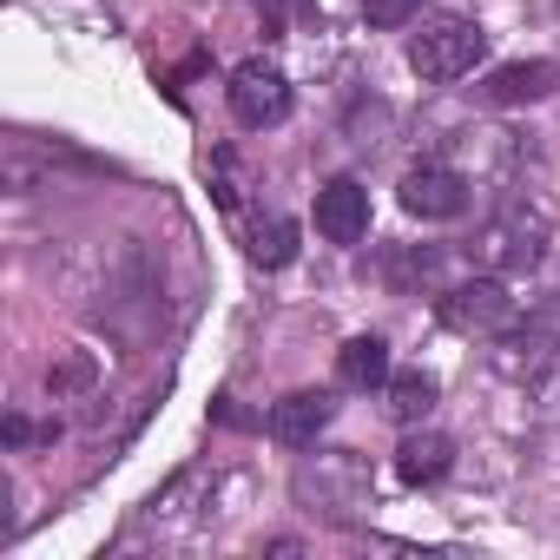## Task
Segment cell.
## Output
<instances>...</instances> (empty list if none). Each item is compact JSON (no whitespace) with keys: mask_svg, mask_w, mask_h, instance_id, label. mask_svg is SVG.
<instances>
[{"mask_svg":"<svg viewBox=\"0 0 560 560\" xmlns=\"http://www.w3.org/2000/svg\"><path fill=\"white\" fill-rule=\"evenodd\" d=\"M481 54H488V34H481V21H468V14H435V21L409 40V67H416L429 86H448V80L475 73Z\"/></svg>","mask_w":560,"mask_h":560,"instance_id":"1","label":"cell"},{"mask_svg":"<svg viewBox=\"0 0 560 560\" xmlns=\"http://www.w3.org/2000/svg\"><path fill=\"white\" fill-rule=\"evenodd\" d=\"M298 501H311V514L324 508L330 521H357V508H370V468L350 448H330L298 468Z\"/></svg>","mask_w":560,"mask_h":560,"instance_id":"2","label":"cell"},{"mask_svg":"<svg viewBox=\"0 0 560 560\" xmlns=\"http://www.w3.org/2000/svg\"><path fill=\"white\" fill-rule=\"evenodd\" d=\"M540 244H547V218L527 211V205H508L488 218V231L475 237V257L488 270H534L540 264Z\"/></svg>","mask_w":560,"mask_h":560,"instance_id":"3","label":"cell"},{"mask_svg":"<svg viewBox=\"0 0 560 560\" xmlns=\"http://www.w3.org/2000/svg\"><path fill=\"white\" fill-rule=\"evenodd\" d=\"M231 119L237 126H250V132H264V126H284L291 119V80L277 73L270 60H244L237 73H231Z\"/></svg>","mask_w":560,"mask_h":560,"instance_id":"4","label":"cell"},{"mask_svg":"<svg viewBox=\"0 0 560 560\" xmlns=\"http://www.w3.org/2000/svg\"><path fill=\"white\" fill-rule=\"evenodd\" d=\"M442 317L462 330V337H501L514 324V298L501 277H468V284H455L442 298Z\"/></svg>","mask_w":560,"mask_h":560,"instance_id":"5","label":"cell"},{"mask_svg":"<svg viewBox=\"0 0 560 560\" xmlns=\"http://www.w3.org/2000/svg\"><path fill=\"white\" fill-rule=\"evenodd\" d=\"M402 211H409V218H429V224L462 218V211H468V178L448 172V165H422V172L402 178Z\"/></svg>","mask_w":560,"mask_h":560,"instance_id":"6","label":"cell"},{"mask_svg":"<svg viewBox=\"0 0 560 560\" xmlns=\"http://www.w3.org/2000/svg\"><path fill=\"white\" fill-rule=\"evenodd\" d=\"M317 231H324L330 244L370 237V191H363L357 178H330V185L317 191Z\"/></svg>","mask_w":560,"mask_h":560,"instance_id":"7","label":"cell"},{"mask_svg":"<svg viewBox=\"0 0 560 560\" xmlns=\"http://www.w3.org/2000/svg\"><path fill=\"white\" fill-rule=\"evenodd\" d=\"M330 416H337V402L324 389H298V396H284V402L270 409V435L284 442V448H317V435L330 429Z\"/></svg>","mask_w":560,"mask_h":560,"instance_id":"8","label":"cell"},{"mask_svg":"<svg viewBox=\"0 0 560 560\" xmlns=\"http://www.w3.org/2000/svg\"><path fill=\"white\" fill-rule=\"evenodd\" d=\"M553 86H560V67H553V60H514V67H494V73H488L481 100H488V106H534V100H547Z\"/></svg>","mask_w":560,"mask_h":560,"instance_id":"9","label":"cell"},{"mask_svg":"<svg viewBox=\"0 0 560 560\" xmlns=\"http://www.w3.org/2000/svg\"><path fill=\"white\" fill-rule=\"evenodd\" d=\"M553 343H560V324H553V317H527V330L508 324V337H501V370H508V376H540L547 357H553Z\"/></svg>","mask_w":560,"mask_h":560,"instance_id":"10","label":"cell"},{"mask_svg":"<svg viewBox=\"0 0 560 560\" xmlns=\"http://www.w3.org/2000/svg\"><path fill=\"white\" fill-rule=\"evenodd\" d=\"M448 468H455V442L435 435V429H422V435H409V442L396 448V475H402L409 488H429V481H442Z\"/></svg>","mask_w":560,"mask_h":560,"instance_id":"11","label":"cell"},{"mask_svg":"<svg viewBox=\"0 0 560 560\" xmlns=\"http://www.w3.org/2000/svg\"><path fill=\"white\" fill-rule=\"evenodd\" d=\"M337 383L343 389H383L389 383V343L383 337H350L337 350Z\"/></svg>","mask_w":560,"mask_h":560,"instance_id":"12","label":"cell"},{"mask_svg":"<svg viewBox=\"0 0 560 560\" xmlns=\"http://www.w3.org/2000/svg\"><path fill=\"white\" fill-rule=\"evenodd\" d=\"M383 277H389V291H429L435 277H442V250H422V244H409V250H389Z\"/></svg>","mask_w":560,"mask_h":560,"instance_id":"13","label":"cell"},{"mask_svg":"<svg viewBox=\"0 0 560 560\" xmlns=\"http://www.w3.org/2000/svg\"><path fill=\"white\" fill-rule=\"evenodd\" d=\"M429 409H435V376H422V370L389 376V416L396 422H422Z\"/></svg>","mask_w":560,"mask_h":560,"instance_id":"14","label":"cell"},{"mask_svg":"<svg viewBox=\"0 0 560 560\" xmlns=\"http://www.w3.org/2000/svg\"><path fill=\"white\" fill-rule=\"evenodd\" d=\"M250 257H257V264H270V270H277V264H291V257H298V224H291V218H270V224H257V237H250Z\"/></svg>","mask_w":560,"mask_h":560,"instance_id":"15","label":"cell"},{"mask_svg":"<svg viewBox=\"0 0 560 560\" xmlns=\"http://www.w3.org/2000/svg\"><path fill=\"white\" fill-rule=\"evenodd\" d=\"M422 0H363V21L370 27H409Z\"/></svg>","mask_w":560,"mask_h":560,"instance_id":"16","label":"cell"},{"mask_svg":"<svg viewBox=\"0 0 560 560\" xmlns=\"http://www.w3.org/2000/svg\"><path fill=\"white\" fill-rule=\"evenodd\" d=\"M257 14H264V34H270V40L284 34V0H257Z\"/></svg>","mask_w":560,"mask_h":560,"instance_id":"17","label":"cell"}]
</instances>
